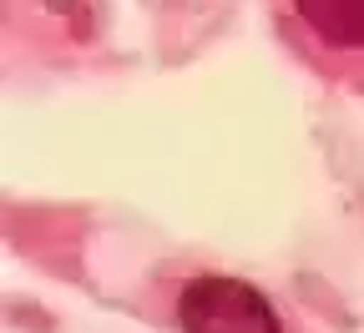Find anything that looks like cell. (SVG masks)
Masks as SVG:
<instances>
[{
  "label": "cell",
  "instance_id": "obj_1",
  "mask_svg": "<svg viewBox=\"0 0 364 333\" xmlns=\"http://www.w3.org/2000/svg\"><path fill=\"white\" fill-rule=\"evenodd\" d=\"M177 328L182 333H284L273 303L243 278L203 273L177 293Z\"/></svg>",
  "mask_w": 364,
  "mask_h": 333
},
{
  "label": "cell",
  "instance_id": "obj_2",
  "mask_svg": "<svg viewBox=\"0 0 364 333\" xmlns=\"http://www.w3.org/2000/svg\"><path fill=\"white\" fill-rule=\"evenodd\" d=\"M294 11L329 51H364V0H294Z\"/></svg>",
  "mask_w": 364,
  "mask_h": 333
}]
</instances>
